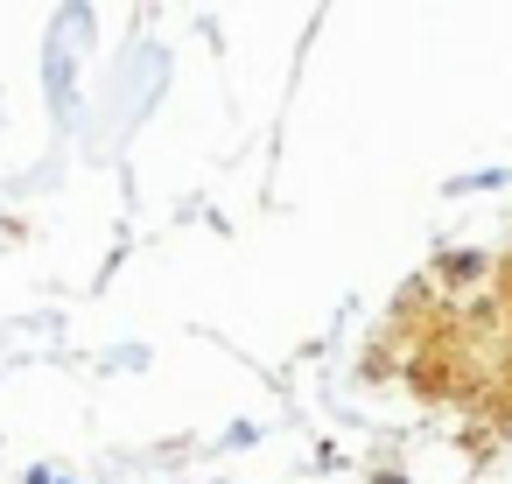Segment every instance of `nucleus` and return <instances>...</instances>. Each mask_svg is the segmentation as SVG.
Listing matches in <instances>:
<instances>
[]
</instances>
